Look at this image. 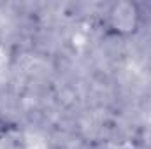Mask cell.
Instances as JSON below:
<instances>
[{
	"label": "cell",
	"mask_w": 151,
	"mask_h": 149,
	"mask_svg": "<svg viewBox=\"0 0 151 149\" xmlns=\"http://www.w3.org/2000/svg\"><path fill=\"white\" fill-rule=\"evenodd\" d=\"M106 30L116 37H130L142 25V9L132 0H116L107 5L104 14Z\"/></svg>",
	"instance_id": "cell-1"
}]
</instances>
